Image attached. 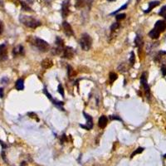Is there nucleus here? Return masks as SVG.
<instances>
[{
    "mask_svg": "<svg viewBox=\"0 0 166 166\" xmlns=\"http://www.w3.org/2000/svg\"><path fill=\"white\" fill-rule=\"evenodd\" d=\"M19 21L23 25L30 28H37L38 27L41 26V22L31 16H27V15H21L19 17Z\"/></svg>",
    "mask_w": 166,
    "mask_h": 166,
    "instance_id": "1",
    "label": "nucleus"
},
{
    "mask_svg": "<svg viewBox=\"0 0 166 166\" xmlns=\"http://www.w3.org/2000/svg\"><path fill=\"white\" fill-rule=\"evenodd\" d=\"M31 42H32V44L34 45L40 52H47V51L50 49V45L47 43V42L44 41L43 39L35 38H33Z\"/></svg>",
    "mask_w": 166,
    "mask_h": 166,
    "instance_id": "2",
    "label": "nucleus"
},
{
    "mask_svg": "<svg viewBox=\"0 0 166 166\" xmlns=\"http://www.w3.org/2000/svg\"><path fill=\"white\" fill-rule=\"evenodd\" d=\"M91 44H92V40L91 38L90 37V35H88L87 33H84V34L81 35V38L80 39V46L81 47V49L87 52L91 47Z\"/></svg>",
    "mask_w": 166,
    "mask_h": 166,
    "instance_id": "3",
    "label": "nucleus"
},
{
    "mask_svg": "<svg viewBox=\"0 0 166 166\" xmlns=\"http://www.w3.org/2000/svg\"><path fill=\"white\" fill-rule=\"evenodd\" d=\"M147 77H148V73L146 71H144L142 73L140 77V83H141V86L144 87V92H145V95H146V97L148 100H150V97H151V94H150V86L148 84V81H147Z\"/></svg>",
    "mask_w": 166,
    "mask_h": 166,
    "instance_id": "4",
    "label": "nucleus"
},
{
    "mask_svg": "<svg viewBox=\"0 0 166 166\" xmlns=\"http://www.w3.org/2000/svg\"><path fill=\"white\" fill-rule=\"evenodd\" d=\"M83 116L86 120V125H80V126L81 128L87 130V131H90V130H91L93 128V119H92V117L87 113L84 112V111H83Z\"/></svg>",
    "mask_w": 166,
    "mask_h": 166,
    "instance_id": "5",
    "label": "nucleus"
},
{
    "mask_svg": "<svg viewBox=\"0 0 166 166\" xmlns=\"http://www.w3.org/2000/svg\"><path fill=\"white\" fill-rule=\"evenodd\" d=\"M75 55V51L71 47H66L62 51V58L65 59H72Z\"/></svg>",
    "mask_w": 166,
    "mask_h": 166,
    "instance_id": "6",
    "label": "nucleus"
},
{
    "mask_svg": "<svg viewBox=\"0 0 166 166\" xmlns=\"http://www.w3.org/2000/svg\"><path fill=\"white\" fill-rule=\"evenodd\" d=\"M62 28H63V32H64V33L67 36V37H71V36L74 35V32H73V30H72L71 26L67 22L64 21V22L62 23Z\"/></svg>",
    "mask_w": 166,
    "mask_h": 166,
    "instance_id": "7",
    "label": "nucleus"
},
{
    "mask_svg": "<svg viewBox=\"0 0 166 166\" xmlns=\"http://www.w3.org/2000/svg\"><path fill=\"white\" fill-rule=\"evenodd\" d=\"M8 58V49L5 44L0 45V62H4Z\"/></svg>",
    "mask_w": 166,
    "mask_h": 166,
    "instance_id": "8",
    "label": "nucleus"
},
{
    "mask_svg": "<svg viewBox=\"0 0 166 166\" xmlns=\"http://www.w3.org/2000/svg\"><path fill=\"white\" fill-rule=\"evenodd\" d=\"M155 29L157 30L159 32H163L166 29V22L164 20H159L157 21L155 24Z\"/></svg>",
    "mask_w": 166,
    "mask_h": 166,
    "instance_id": "9",
    "label": "nucleus"
},
{
    "mask_svg": "<svg viewBox=\"0 0 166 166\" xmlns=\"http://www.w3.org/2000/svg\"><path fill=\"white\" fill-rule=\"evenodd\" d=\"M70 14V10H69V0H66L63 2L62 6V17H66Z\"/></svg>",
    "mask_w": 166,
    "mask_h": 166,
    "instance_id": "10",
    "label": "nucleus"
},
{
    "mask_svg": "<svg viewBox=\"0 0 166 166\" xmlns=\"http://www.w3.org/2000/svg\"><path fill=\"white\" fill-rule=\"evenodd\" d=\"M107 123H108V119H107V117L105 116H101L99 118L98 125H99V127L101 128V129H104L105 126L107 125Z\"/></svg>",
    "mask_w": 166,
    "mask_h": 166,
    "instance_id": "11",
    "label": "nucleus"
},
{
    "mask_svg": "<svg viewBox=\"0 0 166 166\" xmlns=\"http://www.w3.org/2000/svg\"><path fill=\"white\" fill-rule=\"evenodd\" d=\"M41 65H42V67L44 68V69H49L53 66V62L52 61V60L46 58V59H44L42 61Z\"/></svg>",
    "mask_w": 166,
    "mask_h": 166,
    "instance_id": "12",
    "label": "nucleus"
},
{
    "mask_svg": "<svg viewBox=\"0 0 166 166\" xmlns=\"http://www.w3.org/2000/svg\"><path fill=\"white\" fill-rule=\"evenodd\" d=\"M135 46H136L140 50L142 49V47L144 45V41L140 35H139V34L136 35V37L135 38Z\"/></svg>",
    "mask_w": 166,
    "mask_h": 166,
    "instance_id": "13",
    "label": "nucleus"
},
{
    "mask_svg": "<svg viewBox=\"0 0 166 166\" xmlns=\"http://www.w3.org/2000/svg\"><path fill=\"white\" fill-rule=\"evenodd\" d=\"M159 4H160V3H159V1H152V2L149 3V7H148V8H147L146 10L144 11V13H150V12L151 11L153 8H155V7H157V6H159Z\"/></svg>",
    "mask_w": 166,
    "mask_h": 166,
    "instance_id": "14",
    "label": "nucleus"
},
{
    "mask_svg": "<svg viewBox=\"0 0 166 166\" xmlns=\"http://www.w3.org/2000/svg\"><path fill=\"white\" fill-rule=\"evenodd\" d=\"M13 53L14 56H17V55H23L24 54V48L22 45H19V47H15L13 51Z\"/></svg>",
    "mask_w": 166,
    "mask_h": 166,
    "instance_id": "15",
    "label": "nucleus"
},
{
    "mask_svg": "<svg viewBox=\"0 0 166 166\" xmlns=\"http://www.w3.org/2000/svg\"><path fill=\"white\" fill-rule=\"evenodd\" d=\"M159 35H160V32H159L155 28L150 30V32H149V37L152 39H158L159 38Z\"/></svg>",
    "mask_w": 166,
    "mask_h": 166,
    "instance_id": "16",
    "label": "nucleus"
},
{
    "mask_svg": "<svg viewBox=\"0 0 166 166\" xmlns=\"http://www.w3.org/2000/svg\"><path fill=\"white\" fill-rule=\"evenodd\" d=\"M15 86H16V89L17 90H23L24 89V81L23 79H19L16 81V84H15Z\"/></svg>",
    "mask_w": 166,
    "mask_h": 166,
    "instance_id": "17",
    "label": "nucleus"
},
{
    "mask_svg": "<svg viewBox=\"0 0 166 166\" xmlns=\"http://www.w3.org/2000/svg\"><path fill=\"white\" fill-rule=\"evenodd\" d=\"M63 48H64V47H63ZM63 48L60 47H56L52 48V49L51 50V52H52V53L53 54V55H60V54L62 52Z\"/></svg>",
    "mask_w": 166,
    "mask_h": 166,
    "instance_id": "18",
    "label": "nucleus"
},
{
    "mask_svg": "<svg viewBox=\"0 0 166 166\" xmlns=\"http://www.w3.org/2000/svg\"><path fill=\"white\" fill-rule=\"evenodd\" d=\"M67 74H68V77H75L77 75V72L74 71L73 67H72V66H70V65L67 66Z\"/></svg>",
    "mask_w": 166,
    "mask_h": 166,
    "instance_id": "19",
    "label": "nucleus"
},
{
    "mask_svg": "<svg viewBox=\"0 0 166 166\" xmlns=\"http://www.w3.org/2000/svg\"><path fill=\"white\" fill-rule=\"evenodd\" d=\"M86 5V1L85 0H76V4L75 7L77 8H81Z\"/></svg>",
    "mask_w": 166,
    "mask_h": 166,
    "instance_id": "20",
    "label": "nucleus"
},
{
    "mask_svg": "<svg viewBox=\"0 0 166 166\" xmlns=\"http://www.w3.org/2000/svg\"><path fill=\"white\" fill-rule=\"evenodd\" d=\"M55 43L57 45V47H64V41L60 38V37H57L56 38V42Z\"/></svg>",
    "mask_w": 166,
    "mask_h": 166,
    "instance_id": "21",
    "label": "nucleus"
},
{
    "mask_svg": "<svg viewBox=\"0 0 166 166\" xmlns=\"http://www.w3.org/2000/svg\"><path fill=\"white\" fill-rule=\"evenodd\" d=\"M129 62H130V66H133L135 65V55L134 52H131V57H130Z\"/></svg>",
    "mask_w": 166,
    "mask_h": 166,
    "instance_id": "22",
    "label": "nucleus"
},
{
    "mask_svg": "<svg viewBox=\"0 0 166 166\" xmlns=\"http://www.w3.org/2000/svg\"><path fill=\"white\" fill-rule=\"evenodd\" d=\"M144 148H142V147H139L138 149H136L135 150L134 152H133L132 154H131V158H133L135 155H138V154H140V153H142L143 151H144Z\"/></svg>",
    "mask_w": 166,
    "mask_h": 166,
    "instance_id": "23",
    "label": "nucleus"
},
{
    "mask_svg": "<svg viewBox=\"0 0 166 166\" xmlns=\"http://www.w3.org/2000/svg\"><path fill=\"white\" fill-rule=\"evenodd\" d=\"M117 78H118V77H117L116 73H115V72H110V83L112 84Z\"/></svg>",
    "mask_w": 166,
    "mask_h": 166,
    "instance_id": "24",
    "label": "nucleus"
},
{
    "mask_svg": "<svg viewBox=\"0 0 166 166\" xmlns=\"http://www.w3.org/2000/svg\"><path fill=\"white\" fill-rule=\"evenodd\" d=\"M159 16H161V17H165V19H166V5L163 6V7L161 8L160 11L159 12Z\"/></svg>",
    "mask_w": 166,
    "mask_h": 166,
    "instance_id": "25",
    "label": "nucleus"
},
{
    "mask_svg": "<svg viewBox=\"0 0 166 166\" xmlns=\"http://www.w3.org/2000/svg\"><path fill=\"white\" fill-rule=\"evenodd\" d=\"M21 5H22V8H23V9H24L25 11H28V12H30V11H32V8L28 7V5L26 4V3H24V2H21Z\"/></svg>",
    "mask_w": 166,
    "mask_h": 166,
    "instance_id": "26",
    "label": "nucleus"
},
{
    "mask_svg": "<svg viewBox=\"0 0 166 166\" xmlns=\"http://www.w3.org/2000/svg\"><path fill=\"white\" fill-rule=\"evenodd\" d=\"M126 17V14L125 13H120V14H117L116 16V19L117 22H119V21H121L123 19H125Z\"/></svg>",
    "mask_w": 166,
    "mask_h": 166,
    "instance_id": "27",
    "label": "nucleus"
},
{
    "mask_svg": "<svg viewBox=\"0 0 166 166\" xmlns=\"http://www.w3.org/2000/svg\"><path fill=\"white\" fill-rule=\"evenodd\" d=\"M57 91L61 94V96H62V97H64V89H63V87H62V86L61 85V84H59V85H58V87H57Z\"/></svg>",
    "mask_w": 166,
    "mask_h": 166,
    "instance_id": "28",
    "label": "nucleus"
},
{
    "mask_svg": "<svg viewBox=\"0 0 166 166\" xmlns=\"http://www.w3.org/2000/svg\"><path fill=\"white\" fill-rule=\"evenodd\" d=\"M127 6H128V4H125V5H123V6H121L119 9H117L116 11H115V12H113L112 13H110V15H114V14H116V13H119L120 11H121V10H123V9H125L126 8H127Z\"/></svg>",
    "mask_w": 166,
    "mask_h": 166,
    "instance_id": "29",
    "label": "nucleus"
},
{
    "mask_svg": "<svg viewBox=\"0 0 166 166\" xmlns=\"http://www.w3.org/2000/svg\"><path fill=\"white\" fill-rule=\"evenodd\" d=\"M119 27H120V23H113L112 25H111V27H110L111 32L116 31V30H117V28H118Z\"/></svg>",
    "mask_w": 166,
    "mask_h": 166,
    "instance_id": "30",
    "label": "nucleus"
},
{
    "mask_svg": "<svg viewBox=\"0 0 166 166\" xmlns=\"http://www.w3.org/2000/svg\"><path fill=\"white\" fill-rule=\"evenodd\" d=\"M43 93H44V94L46 95L47 96V98H48V99L51 100V101H52V99H53V98H52V96L51 95L50 93L47 91V88H44V89H43Z\"/></svg>",
    "mask_w": 166,
    "mask_h": 166,
    "instance_id": "31",
    "label": "nucleus"
},
{
    "mask_svg": "<svg viewBox=\"0 0 166 166\" xmlns=\"http://www.w3.org/2000/svg\"><path fill=\"white\" fill-rule=\"evenodd\" d=\"M110 120H119V121H122V120L118 116H110Z\"/></svg>",
    "mask_w": 166,
    "mask_h": 166,
    "instance_id": "32",
    "label": "nucleus"
},
{
    "mask_svg": "<svg viewBox=\"0 0 166 166\" xmlns=\"http://www.w3.org/2000/svg\"><path fill=\"white\" fill-rule=\"evenodd\" d=\"M28 116H30L29 117H31V118H34L37 121H39V119H38V117L37 116V115H36L35 113H33V112H31V113H28Z\"/></svg>",
    "mask_w": 166,
    "mask_h": 166,
    "instance_id": "33",
    "label": "nucleus"
},
{
    "mask_svg": "<svg viewBox=\"0 0 166 166\" xmlns=\"http://www.w3.org/2000/svg\"><path fill=\"white\" fill-rule=\"evenodd\" d=\"M161 71H162L163 76L165 77L166 76V65H163L161 66Z\"/></svg>",
    "mask_w": 166,
    "mask_h": 166,
    "instance_id": "34",
    "label": "nucleus"
},
{
    "mask_svg": "<svg viewBox=\"0 0 166 166\" xmlns=\"http://www.w3.org/2000/svg\"><path fill=\"white\" fill-rule=\"evenodd\" d=\"M66 140H66V136L65 135H62V137H61V144H63Z\"/></svg>",
    "mask_w": 166,
    "mask_h": 166,
    "instance_id": "35",
    "label": "nucleus"
},
{
    "mask_svg": "<svg viewBox=\"0 0 166 166\" xmlns=\"http://www.w3.org/2000/svg\"><path fill=\"white\" fill-rule=\"evenodd\" d=\"M4 31V24H3L2 21H0V34Z\"/></svg>",
    "mask_w": 166,
    "mask_h": 166,
    "instance_id": "36",
    "label": "nucleus"
},
{
    "mask_svg": "<svg viewBox=\"0 0 166 166\" xmlns=\"http://www.w3.org/2000/svg\"><path fill=\"white\" fill-rule=\"evenodd\" d=\"M4 96V89L0 88V98H2Z\"/></svg>",
    "mask_w": 166,
    "mask_h": 166,
    "instance_id": "37",
    "label": "nucleus"
},
{
    "mask_svg": "<svg viewBox=\"0 0 166 166\" xmlns=\"http://www.w3.org/2000/svg\"><path fill=\"white\" fill-rule=\"evenodd\" d=\"M107 1H109V2H113V1H115V0H107Z\"/></svg>",
    "mask_w": 166,
    "mask_h": 166,
    "instance_id": "38",
    "label": "nucleus"
},
{
    "mask_svg": "<svg viewBox=\"0 0 166 166\" xmlns=\"http://www.w3.org/2000/svg\"><path fill=\"white\" fill-rule=\"evenodd\" d=\"M164 158H165V159H166V154H165V155H164Z\"/></svg>",
    "mask_w": 166,
    "mask_h": 166,
    "instance_id": "39",
    "label": "nucleus"
},
{
    "mask_svg": "<svg viewBox=\"0 0 166 166\" xmlns=\"http://www.w3.org/2000/svg\"><path fill=\"white\" fill-rule=\"evenodd\" d=\"M138 2H140V0H137V3H138Z\"/></svg>",
    "mask_w": 166,
    "mask_h": 166,
    "instance_id": "40",
    "label": "nucleus"
}]
</instances>
